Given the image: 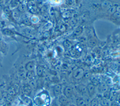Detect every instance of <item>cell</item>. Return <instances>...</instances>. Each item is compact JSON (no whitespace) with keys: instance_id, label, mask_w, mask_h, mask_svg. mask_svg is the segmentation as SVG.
<instances>
[{"instance_id":"20","label":"cell","mask_w":120,"mask_h":106,"mask_svg":"<svg viewBox=\"0 0 120 106\" xmlns=\"http://www.w3.org/2000/svg\"><path fill=\"white\" fill-rule=\"evenodd\" d=\"M82 32V28L80 27L77 28L74 31V34L75 35H80Z\"/></svg>"},{"instance_id":"24","label":"cell","mask_w":120,"mask_h":106,"mask_svg":"<svg viewBox=\"0 0 120 106\" xmlns=\"http://www.w3.org/2000/svg\"><path fill=\"white\" fill-rule=\"evenodd\" d=\"M64 44L65 45V46L67 48H69L71 47V44L70 43V42L68 41H66L64 42Z\"/></svg>"},{"instance_id":"27","label":"cell","mask_w":120,"mask_h":106,"mask_svg":"<svg viewBox=\"0 0 120 106\" xmlns=\"http://www.w3.org/2000/svg\"><path fill=\"white\" fill-rule=\"evenodd\" d=\"M51 106H59V105L57 101L55 99H54L52 102Z\"/></svg>"},{"instance_id":"11","label":"cell","mask_w":120,"mask_h":106,"mask_svg":"<svg viewBox=\"0 0 120 106\" xmlns=\"http://www.w3.org/2000/svg\"><path fill=\"white\" fill-rule=\"evenodd\" d=\"M23 91L25 93V94L27 95H30L31 93V92H32L31 88L30 87V86H28V85L25 86L23 87Z\"/></svg>"},{"instance_id":"34","label":"cell","mask_w":120,"mask_h":106,"mask_svg":"<svg viewBox=\"0 0 120 106\" xmlns=\"http://www.w3.org/2000/svg\"><path fill=\"white\" fill-rule=\"evenodd\" d=\"M4 2V0H0V5L2 4Z\"/></svg>"},{"instance_id":"28","label":"cell","mask_w":120,"mask_h":106,"mask_svg":"<svg viewBox=\"0 0 120 106\" xmlns=\"http://www.w3.org/2000/svg\"><path fill=\"white\" fill-rule=\"evenodd\" d=\"M113 16L115 17V18H120V13L116 11V12L113 14Z\"/></svg>"},{"instance_id":"7","label":"cell","mask_w":120,"mask_h":106,"mask_svg":"<svg viewBox=\"0 0 120 106\" xmlns=\"http://www.w3.org/2000/svg\"><path fill=\"white\" fill-rule=\"evenodd\" d=\"M91 83L93 84L95 86H97L100 83V79L97 76H93L90 78Z\"/></svg>"},{"instance_id":"6","label":"cell","mask_w":120,"mask_h":106,"mask_svg":"<svg viewBox=\"0 0 120 106\" xmlns=\"http://www.w3.org/2000/svg\"><path fill=\"white\" fill-rule=\"evenodd\" d=\"M35 68V63L33 61L29 62L25 65V69L28 71H33Z\"/></svg>"},{"instance_id":"31","label":"cell","mask_w":120,"mask_h":106,"mask_svg":"<svg viewBox=\"0 0 120 106\" xmlns=\"http://www.w3.org/2000/svg\"><path fill=\"white\" fill-rule=\"evenodd\" d=\"M76 23V20L75 19H72L70 21V24L71 25L74 26L75 24Z\"/></svg>"},{"instance_id":"18","label":"cell","mask_w":120,"mask_h":106,"mask_svg":"<svg viewBox=\"0 0 120 106\" xmlns=\"http://www.w3.org/2000/svg\"><path fill=\"white\" fill-rule=\"evenodd\" d=\"M116 7L115 6H112L110 8H109L108 9V12L109 13H110V14H113L116 11Z\"/></svg>"},{"instance_id":"15","label":"cell","mask_w":120,"mask_h":106,"mask_svg":"<svg viewBox=\"0 0 120 106\" xmlns=\"http://www.w3.org/2000/svg\"><path fill=\"white\" fill-rule=\"evenodd\" d=\"M26 77L30 79H33L35 77L34 71H28L26 74Z\"/></svg>"},{"instance_id":"13","label":"cell","mask_w":120,"mask_h":106,"mask_svg":"<svg viewBox=\"0 0 120 106\" xmlns=\"http://www.w3.org/2000/svg\"><path fill=\"white\" fill-rule=\"evenodd\" d=\"M76 104L77 106H86V103L85 101L81 98H79L77 99Z\"/></svg>"},{"instance_id":"8","label":"cell","mask_w":120,"mask_h":106,"mask_svg":"<svg viewBox=\"0 0 120 106\" xmlns=\"http://www.w3.org/2000/svg\"><path fill=\"white\" fill-rule=\"evenodd\" d=\"M19 5V0H11L9 3V7L11 9L17 7Z\"/></svg>"},{"instance_id":"3","label":"cell","mask_w":120,"mask_h":106,"mask_svg":"<svg viewBox=\"0 0 120 106\" xmlns=\"http://www.w3.org/2000/svg\"><path fill=\"white\" fill-rule=\"evenodd\" d=\"M87 92L90 96H92L94 95L95 92V86L91 83L88 84L86 87Z\"/></svg>"},{"instance_id":"12","label":"cell","mask_w":120,"mask_h":106,"mask_svg":"<svg viewBox=\"0 0 120 106\" xmlns=\"http://www.w3.org/2000/svg\"><path fill=\"white\" fill-rule=\"evenodd\" d=\"M27 10V7L24 4H19L17 7V10L20 12H24Z\"/></svg>"},{"instance_id":"19","label":"cell","mask_w":120,"mask_h":106,"mask_svg":"<svg viewBox=\"0 0 120 106\" xmlns=\"http://www.w3.org/2000/svg\"><path fill=\"white\" fill-rule=\"evenodd\" d=\"M43 68L40 66H38L37 68V74L38 76H40L43 73Z\"/></svg>"},{"instance_id":"22","label":"cell","mask_w":120,"mask_h":106,"mask_svg":"<svg viewBox=\"0 0 120 106\" xmlns=\"http://www.w3.org/2000/svg\"><path fill=\"white\" fill-rule=\"evenodd\" d=\"M30 87L32 88H36L37 86L36 82L34 79L31 80V81L30 82Z\"/></svg>"},{"instance_id":"33","label":"cell","mask_w":120,"mask_h":106,"mask_svg":"<svg viewBox=\"0 0 120 106\" xmlns=\"http://www.w3.org/2000/svg\"><path fill=\"white\" fill-rule=\"evenodd\" d=\"M120 7L119 6H117L116 7V11L117 12H120Z\"/></svg>"},{"instance_id":"36","label":"cell","mask_w":120,"mask_h":106,"mask_svg":"<svg viewBox=\"0 0 120 106\" xmlns=\"http://www.w3.org/2000/svg\"><path fill=\"white\" fill-rule=\"evenodd\" d=\"M74 106V105H73V106Z\"/></svg>"},{"instance_id":"23","label":"cell","mask_w":120,"mask_h":106,"mask_svg":"<svg viewBox=\"0 0 120 106\" xmlns=\"http://www.w3.org/2000/svg\"><path fill=\"white\" fill-rule=\"evenodd\" d=\"M98 106V101L96 99H94L91 101L90 106Z\"/></svg>"},{"instance_id":"10","label":"cell","mask_w":120,"mask_h":106,"mask_svg":"<svg viewBox=\"0 0 120 106\" xmlns=\"http://www.w3.org/2000/svg\"><path fill=\"white\" fill-rule=\"evenodd\" d=\"M59 102L63 106H66L68 104V99L65 96H60L59 97Z\"/></svg>"},{"instance_id":"16","label":"cell","mask_w":120,"mask_h":106,"mask_svg":"<svg viewBox=\"0 0 120 106\" xmlns=\"http://www.w3.org/2000/svg\"><path fill=\"white\" fill-rule=\"evenodd\" d=\"M101 104L103 106H108L109 105V103L108 99L105 98H103L101 100Z\"/></svg>"},{"instance_id":"5","label":"cell","mask_w":120,"mask_h":106,"mask_svg":"<svg viewBox=\"0 0 120 106\" xmlns=\"http://www.w3.org/2000/svg\"><path fill=\"white\" fill-rule=\"evenodd\" d=\"M98 91L101 93H104L107 91V86L104 83H99L98 85Z\"/></svg>"},{"instance_id":"25","label":"cell","mask_w":120,"mask_h":106,"mask_svg":"<svg viewBox=\"0 0 120 106\" xmlns=\"http://www.w3.org/2000/svg\"><path fill=\"white\" fill-rule=\"evenodd\" d=\"M3 33L4 34L6 35H10L11 34V31L8 29H5L3 31Z\"/></svg>"},{"instance_id":"17","label":"cell","mask_w":120,"mask_h":106,"mask_svg":"<svg viewBox=\"0 0 120 106\" xmlns=\"http://www.w3.org/2000/svg\"><path fill=\"white\" fill-rule=\"evenodd\" d=\"M12 16L15 19H18L19 17V13L18 10H14L12 12Z\"/></svg>"},{"instance_id":"4","label":"cell","mask_w":120,"mask_h":106,"mask_svg":"<svg viewBox=\"0 0 120 106\" xmlns=\"http://www.w3.org/2000/svg\"><path fill=\"white\" fill-rule=\"evenodd\" d=\"M61 85L60 84L55 85L53 87V92L54 95L59 96L61 93Z\"/></svg>"},{"instance_id":"9","label":"cell","mask_w":120,"mask_h":106,"mask_svg":"<svg viewBox=\"0 0 120 106\" xmlns=\"http://www.w3.org/2000/svg\"><path fill=\"white\" fill-rule=\"evenodd\" d=\"M101 5L103 7L105 8L106 9H107L110 8L112 6V2L110 1L107 0H104L102 3Z\"/></svg>"},{"instance_id":"29","label":"cell","mask_w":120,"mask_h":106,"mask_svg":"<svg viewBox=\"0 0 120 106\" xmlns=\"http://www.w3.org/2000/svg\"><path fill=\"white\" fill-rule=\"evenodd\" d=\"M25 33L27 34H30L32 33V30L30 28H27L25 30Z\"/></svg>"},{"instance_id":"30","label":"cell","mask_w":120,"mask_h":106,"mask_svg":"<svg viewBox=\"0 0 120 106\" xmlns=\"http://www.w3.org/2000/svg\"><path fill=\"white\" fill-rule=\"evenodd\" d=\"M111 106H119V104L116 101H114L112 103Z\"/></svg>"},{"instance_id":"21","label":"cell","mask_w":120,"mask_h":106,"mask_svg":"<svg viewBox=\"0 0 120 106\" xmlns=\"http://www.w3.org/2000/svg\"><path fill=\"white\" fill-rule=\"evenodd\" d=\"M78 90L82 93H85L87 91L86 87L84 85H80L78 86Z\"/></svg>"},{"instance_id":"35","label":"cell","mask_w":120,"mask_h":106,"mask_svg":"<svg viewBox=\"0 0 120 106\" xmlns=\"http://www.w3.org/2000/svg\"><path fill=\"white\" fill-rule=\"evenodd\" d=\"M5 0V1H6V2H8V1H9V0Z\"/></svg>"},{"instance_id":"1","label":"cell","mask_w":120,"mask_h":106,"mask_svg":"<svg viewBox=\"0 0 120 106\" xmlns=\"http://www.w3.org/2000/svg\"><path fill=\"white\" fill-rule=\"evenodd\" d=\"M84 74V70L81 68L76 69L73 73V77L76 79H79L82 78Z\"/></svg>"},{"instance_id":"26","label":"cell","mask_w":120,"mask_h":106,"mask_svg":"<svg viewBox=\"0 0 120 106\" xmlns=\"http://www.w3.org/2000/svg\"><path fill=\"white\" fill-rule=\"evenodd\" d=\"M104 98L108 99V98H109V96H110V93H109V92L106 91L104 93Z\"/></svg>"},{"instance_id":"32","label":"cell","mask_w":120,"mask_h":106,"mask_svg":"<svg viewBox=\"0 0 120 106\" xmlns=\"http://www.w3.org/2000/svg\"><path fill=\"white\" fill-rule=\"evenodd\" d=\"M4 12H5V13H6V14H8V13H9V11H10V10H9V8H8V7H5L4 9Z\"/></svg>"},{"instance_id":"14","label":"cell","mask_w":120,"mask_h":106,"mask_svg":"<svg viewBox=\"0 0 120 106\" xmlns=\"http://www.w3.org/2000/svg\"><path fill=\"white\" fill-rule=\"evenodd\" d=\"M96 41L95 39L93 38H90L88 41V44L90 47H94L96 44Z\"/></svg>"},{"instance_id":"2","label":"cell","mask_w":120,"mask_h":106,"mask_svg":"<svg viewBox=\"0 0 120 106\" xmlns=\"http://www.w3.org/2000/svg\"><path fill=\"white\" fill-rule=\"evenodd\" d=\"M64 96L67 98H70L72 97L73 93V91L70 86H66L64 89Z\"/></svg>"}]
</instances>
